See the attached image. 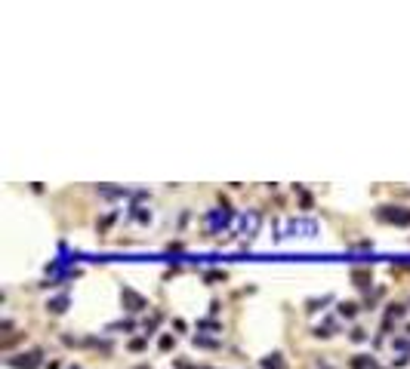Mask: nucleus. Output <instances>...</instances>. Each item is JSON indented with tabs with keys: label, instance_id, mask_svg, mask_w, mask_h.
<instances>
[{
	"label": "nucleus",
	"instance_id": "nucleus-1",
	"mask_svg": "<svg viewBox=\"0 0 410 369\" xmlns=\"http://www.w3.org/2000/svg\"><path fill=\"white\" fill-rule=\"evenodd\" d=\"M383 222H395V225H410V209L404 206H383L380 212H377Z\"/></svg>",
	"mask_w": 410,
	"mask_h": 369
},
{
	"label": "nucleus",
	"instance_id": "nucleus-2",
	"mask_svg": "<svg viewBox=\"0 0 410 369\" xmlns=\"http://www.w3.org/2000/svg\"><path fill=\"white\" fill-rule=\"evenodd\" d=\"M6 366H12V369H37V366H40V354H37V351H31V354L9 357V360H6Z\"/></svg>",
	"mask_w": 410,
	"mask_h": 369
},
{
	"label": "nucleus",
	"instance_id": "nucleus-3",
	"mask_svg": "<svg viewBox=\"0 0 410 369\" xmlns=\"http://www.w3.org/2000/svg\"><path fill=\"white\" fill-rule=\"evenodd\" d=\"M259 222H262V216L250 209V212H247V216L241 219V228H244V234H250V237H253V234L259 231Z\"/></svg>",
	"mask_w": 410,
	"mask_h": 369
},
{
	"label": "nucleus",
	"instance_id": "nucleus-4",
	"mask_svg": "<svg viewBox=\"0 0 410 369\" xmlns=\"http://www.w3.org/2000/svg\"><path fill=\"white\" fill-rule=\"evenodd\" d=\"M123 299H127V305H130V311H142V308L148 305V302H145L142 296H136L133 289H123Z\"/></svg>",
	"mask_w": 410,
	"mask_h": 369
},
{
	"label": "nucleus",
	"instance_id": "nucleus-5",
	"mask_svg": "<svg viewBox=\"0 0 410 369\" xmlns=\"http://www.w3.org/2000/svg\"><path fill=\"white\" fill-rule=\"evenodd\" d=\"M65 308H68V296H59V299H52V302L46 305V311H49V314H62Z\"/></svg>",
	"mask_w": 410,
	"mask_h": 369
},
{
	"label": "nucleus",
	"instance_id": "nucleus-6",
	"mask_svg": "<svg viewBox=\"0 0 410 369\" xmlns=\"http://www.w3.org/2000/svg\"><path fill=\"white\" fill-rule=\"evenodd\" d=\"M349 366H352V369H373V366H377V360H373V357H364V354H358V357H355Z\"/></svg>",
	"mask_w": 410,
	"mask_h": 369
},
{
	"label": "nucleus",
	"instance_id": "nucleus-7",
	"mask_svg": "<svg viewBox=\"0 0 410 369\" xmlns=\"http://www.w3.org/2000/svg\"><path fill=\"white\" fill-rule=\"evenodd\" d=\"M290 231H306V234L312 237L318 228H315V222H290Z\"/></svg>",
	"mask_w": 410,
	"mask_h": 369
},
{
	"label": "nucleus",
	"instance_id": "nucleus-8",
	"mask_svg": "<svg viewBox=\"0 0 410 369\" xmlns=\"http://www.w3.org/2000/svg\"><path fill=\"white\" fill-rule=\"evenodd\" d=\"M340 314H343V317H355V314H358V305H355V302H343V305H340Z\"/></svg>",
	"mask_w": 410,
	"mask_h": 369
},
{
	"label": "nucleus",
	"instance_id": "nucleus-9",
	"mask_svg": "<svg viewBox=\"0 0 410 369\" xmlns=\"http://www.w3.org/2000/svg\"><path fill=\"white\" fill-rule=\"evenodd\" d=\"M281 366H284L281 354H272V360H262V369H281Z\"/></svg>",
	"mask_w": 410,
	"mask_h": 369
},
{
	"label": "nucleus",
	"instance_id": "nucleus-10",
	"mask_svg": "<svg viewBox=\"0 0 410 369\" xmlns=\"http://www.w3.org/2000/svg\"><path fill=\"white\" fill-rule=\"evenodd\" d=\"M352 280H355L358 286H367V280H370V274H367V271H352Z\"/></svg>",
	"mask_w": 410,
	"mask_h": 369
},
{
	"label": "nucleus",
	"instance_id": "nucleus-11",
	"mask_svg": "<svg viewBox=\"0 0 410 369\" xmlns=\"http://www.w3.org/2000/svg\"><path fill=\"white\" fill-rule=\"evenodd\" d=\"M389 317H404V308H401V305H392V311H389Z\"/></svg>",
	"mask_w": 410,
	"mask_h": 369
},
{
	"label": "nucleus",
	"instance_id": "nucleus-12",
	"mask_svg": "<svg viewBox=\"0 0 410 369\" xmlns=\"http://www.w3.org/2000/svg\"><path fill=\"white\" fill-rule=\"evenodd\" d=\"M130 348H133V351H142V348H145V339H136V342H130Z\"/></svg>",
	"mask_w": 410,
	"mask_h": 369
},
{
	"label": "nucleus",
	"instance_id": "nucleus-13",
	"mask_svg": "<svg viewBox=\"0 0 410 369\" xmlns=\"http://www.w3.org/2000/svg\"><path fill=\"white\" fill-rule=\"evenodd\" d=\"M352 339H355V342H364L367 336H364V329H355V333H352Z\"/></svg>",
	"mask_w": 410,
	"mask_h": 369
}]
</instances>
